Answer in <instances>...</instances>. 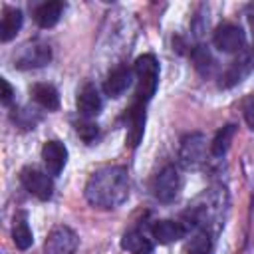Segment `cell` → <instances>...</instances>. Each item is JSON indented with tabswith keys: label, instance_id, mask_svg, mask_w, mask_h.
Returning a JSON list of instances; mask_svg holds the SVG:
<instances>
[{
	"label": "cell",
	"instance_id": "obj_9",
	"mask_svg": "<svg viewBox=\"0 0 254 254\" xmlns=\"http://www.w3.org/2000/svg\"><path fill=\"white\" fill-rule=\"evenodd\" d=\"M77 234L65 224L54 226L44 242V252L46 254H73L77 248Z\"/></svg>",
	"mask_w": 254,
	"mask_h": 254
},
{
	"label": "cell",
	"instance_id": "obj_26",
	"mask_svg": "<svg viewBox=\"0 0 254 254\" xmlns=\"http://www.w3.org/2000/svg\"><path fill=\"white\" fill-rule=\"evenodd\" d=\"M242 115H244V121L248 123L250 129H254V95L246 97L244 103H242Z\"/></svg>",
	"mask_w": 254,
	"mask_h": 254
},
{
	"label": "cell",
	"instance_id": "obj_17",
	"mask_svg": "<svg viewBox=\"0 0 254 254\" xmlns=\"http://www.w3.org/2000/svg\"><path fill=\"white\" fill-rule=\"evenodd\" d=\"M64 2L60 0H50V2H42L34 8V20L40 28L48 30V28H54L58 22H60V16L64 12Z\"/></svg>",
	"mask_w": 254,
	"mask_h": 254
},
{
	"label": "cell",
	"instance_id": "obj_15",
	"mask_svg": "<svg viewBox=\"0 0 254 254\" xmlns=\"http://www.w3.org/2000/svg\"><path fill=\"white\" fill-rule=\"evenodd\" d=\"M145 109L147 105H141V103H135L125 111V125H127V135H125V141L131 149H135L143 137V129H145Z\"/></svg>",
	"mask_w": 254,
	"mask_h": 254
},
{
	"label": "cell",
	"instance_id": "obj_24",
	"mask_svg": "<svg viewBox=\"0 0 254 254\" xmlns=\"http://www.w3.org/2000/svg\"><path fill=\"white\" fill-rule=\"evenodd\" d=\"M12 117H14V121H16L20 127H24V129H34V125L42 119V115H40L36 109H32V107H22V109H18Z\"/></svg>",
	"mask_w": 254,
	"mask_h": 254
},
{
	"label": "cell",
	"instance_id": "obj_20",
	"mask_svg": "<svg viewBox=\"0 0 254 254\" xmlns=\"http://www.w3.org/2000/svg\"><path fill=\"white\" fill-rule=\"evenodd\" d=\"M234 133H236V127L232 123H228L216 131V135L212 137V141L208 145V153L212 159H222L226 155V151L230 149V143L234 139Z\"/></svg>",
	"mask_w": 254,
	"mask_h": 254
},
{
	"label": "cell",
	"instance_id": "obj_27",
	"mask_svg": "<svg viewBox=\"0 0 254 254\" xmlns=\"http://www.w3.org/2000/svg\"><path fill=\"white\" fill-rule=\"evenodd\" d=\"M2 103L4 105H10L12 103V97H14V89H12V85L8 83V79L6 77H2Z\"/></svg>",
	"mask_w": 254,
	"mask_h": 254
},
{
	"label": "cell",
	"instance_id": "obj_11",
	"mask_svg": "<svg viewBox=\"0 0 254 254\" xmlns=\"http://www.w3.org/2000/svg\"><path fill=\"white\" fill-rule=\"evenodd\" d=\"M75 105H77V113L81 117H85V119L97 117L103 109V99L99 95V89L93 83H83L81 89L77 91Z\"/></svg>",
	"mask_w": 254,
	"mask_h": 254
},
{
	"label": "cell",
	"instance_id": "obj_6",
	"mask_svg": "<svg viewBox=\"0 0 254 254\" xmlns=\"http://www.w3.org/2000/svg\"><path fill=\"white\" fill-rule=\"evenodd\" d=\"M212 44L216 50H220L224 54H240L242 50H246V34L240 26L224 22V24L216 26V30L212 34Z\"/></svg>",
	"mask_w": 254,
	"mask_h": 254
},
{
	"label": "cell",
	"instance_id": "obj_12",
	"mask_svg": "<svg viewBox=\"0 0 254 254\" xmlns=\"http://www.w3.org/2000/svg\"><path fill=\"white\" fill-rule=\"evenodd\" d=\"M42 161H44L46 171L52 177H58L67 163V147L58 139L46 141L42 147Z\"/></svg>",
	"mask_w": 254,
	"mask_h": 254
},
{
	"label": "cell",
	"instance_id": "obj_23",
	"mask_svg": "<svg viewBox=\"0 0 254 254\" xmlns=\"http://www.w3.org/2000/svg\"><path fill=\"white\" fill-rule=\"evenodd\" d=\"M190 60H192V64L200 75H212V71L216 69V62H214L212 54L208 52V48H204V46L192 48Z\"/></svg>",
	"mask_w": 254,
	"mask_h": 254
},
{
	"label": "cell",
	"instance_id": "obj_3",
	"mask_svg": "<svg viewBox=\"0 0 254 254\" xmlns=\"http://www.w3.org/2000/svg\"><path fill=\"white\" fill-rule=\"evenodd\" d=\"M133 71L137 77L135 103L147 105L151 101V97L155 95L157 85H159V62L153 54H143L135 60Z\"/></svg>",
	"mask_w": 254,
	"mask_h": 254
},
{
	"label": "cell",
	"instance_id": "obj_19",
	"mask_svg": "<svg viewBox=\"0 0 254 254\" xmlns=\"http://www.w3.org/2000/svg\"><path fill=\"white\" fill-rule=\"evenodd\" d=\"M30 93H32V99L48 111H56L60 107V93L52 83H34Z\"/></svg>",
	"mask_w": 254,
	"mask_h": 254
},
{
	"label": "cell",
	"instance_id": "obj_13",
	"mask_svg": "<svg viewBox=\"0 0 254 254\" xmlns=\"http://www.w3.org/2000/svg\"><path fill=\"white\" fill-rule=\"evenodd\" d=\"M254 67V52L242 50L240 56L228 65V69L222 73L220 77V87H232L236 83H240Z\"/></svg>",
	"mask_w": 254,
	"mask_h": 254
},
{
	"label": "cell",
	"instance_id": "obj_1",
	"mask_svg": "<svg viewBox=\"0 0 254 254\" xmlns=\"http://www.w3.org/2000/svg\"><path fill=\"white\" fill-rule=\"evenodd\" d=\"M85 200L97 208H117L129 196V173L123 165L97 169L85 183Z\"/></svg>",
	"mask_w": 254,
	"mask_h": 254
},
{
	"label": "cell",
	"instance_id": "obj_22",
	"mask_svg": "<svg viewBox=\"0 0 254 254\" xmlns=\"http://www.w3.org/2000/svg\"><path fill=\"white\" fill-rule=\"evenodd\" d=\"M214 250V234L208 230H196L190 234L185 244V254H212Z\"/></svg>",
	"mask_w": 254,
	"mask_h": 254
},
{
	"label": "cell",
	"instance_id": "obj_21",
	"mask_svg": "<svg viewBox=\"0 0 254 254\" xmlns=\"http://www.w3.org/2000/svg\"><path fill=\"white\" fill-rule=\"evenodd\" d=\"M12 240L16 244V248L20 250H28L34 242V234L30 230V224H28V216L26 212H18L14 216V224H12Z\"/></svg>",
	"mask_w": 254,
	"mask_h": 254
},
{
	"label": "cell",
	"instance_id": "obj_14",
	"mask_svg": "<svg viewBox=\"0 0 254 254\" xmlns=\"http://www.w3.org/2000/svg\"><path fill=\"white\" fill-rule=\"evenodd\" d=\"M133 75H135V71L129 65H117V67H113L107 73L105 83H103L105 95L107 97H113V99L121 97L129 89V85L133 83Z\"/></svg>",
	"mask_w": 254,
	"mask_h": 254
},
{
	"label": "cell",
	"instance_id": "obj_4",
	"mask_svg": "<svg viewBox=\"0 0 254 254\" xmlns=\"http://www.w3.org/2000/svg\"><path fill=\"white\" fill-rule=\"evenodd\" d=\"M183 189V175L177 165H165L153 179V194L159 202H173Z\"/></svg>",
	"mask_w": 254,
	"mask_h": 254
},
{
	"label": "cell",
	"instance_id": "obj_28",
	"mask_svg": "<svg viewBox=\"0 0 254 254\" xmlns=\"http://www.w3.org/2000/svg\"><path fill=\"white\" fill-rule=\"evenodd\" d=\"M248 24H250L252 36H254V4H250V8H248Z\"/></svg>",
	"mask_w": 254,
	"mask_h": 254
},
{
	"label": "cell",
	"instance_id": "obj_7",
	"mask_svg": "<svg viewBox=\"0 0 254 254\" xmlns=\"http://www.w3.org/2000/svg\"><path fill=\"white\" fill-rule=\"evenodd\" d=\"M50 62H52V48L40 40L22 46V50L14 58V65L18 69H36L48 65Z\"/></svg>",
	"mask_w": 254,
	"mask_h": 254
},
{
	"label": "cell",
	"instance_id": "obj_25",
	"mask_svg": "<svg viewBox=\"0 0 254 254\" xmlns=\"http://www.w3.org/2000/svg\"><path fill=\"white\" fill-rule=\"evenodd\" d=\"M73 127H75V133H77L85 143H91V141L97 137V133H99V127H97L91 119H85V117H81L79 121H75Z\"/></svg>",
	"mask_w": 254,
	"mask_h": 254
},
{
	"label": "cell",
	"instance_id": "obj_16",
	"mask_svg": "<svg viewBox=\"0 0 254 254\" xmlns=\"http://www.w3.org/2000/svg\"><path fill=\"white\" fill-rule=\"evenodd\" d=\"M121 248L127 250L129 254H153L155 242L153 238H149L147 230L135 226V228H129L121 236Z\"/></svg>",
	"mask_w": 254,
	"mask_h": 254
},
{
	"label": "cell",
	"instance_id": "obj_2",
	"mask_svg": "<svg viewBox=\"0 0 254 254\" xmlns=\"http://www.w3.org/2000/svg\"><path fill=\"white\" fill-rule=\"evenodd\" d=\"M228 206V194L224 187L208 189L204 194H200L181 216V220L187 224L189 232L196 230H208L212 234L218 232V228L224 224V210Z\"/></svg>",
	"mask_w": 254,
	"mask_h": 254
},
{
	"label": "cell",
	"instance_id": "obj_10",
	"mask_svg": "<svg viewBox=\"0 0 254 254\" xmlns=\"http://www.w3.org/2000/svg\"><path fill=\"white\" fill-rule=\"evenodd\" d=\"M151 232V238L159 244H171V242H177L185 236H189V228L187 224L177 218V220H171V218H165V220H155L149 228Z\"/></svg>",
	"mask_w": 254,
	"mask_h": 254
},
{
	"label": "cell",
	"instance_id": "obj_18",
	"mask_svg": "<svg viewBox=\"0 0 254 254\" xmlns=\"http://www.w3.org/2000/svg\"><path fill=\"white\" fill-rule=\"evenodd\" d=\"M22 22H24V16H22V10L20 8L4 6L2 8V20H0V40L4 44L10 42L20 32Z\"/></svg>",
	"mask_w": 254,
	"mask_h": 254
},
{
	"label": "cell",
	"instance_id": "obj_5",
	"mask_svg": "<svg viewBox=\"0 0 254 254\" xmlns=\"http://www.w3.org/2000/svg\"><path fill=\"white\" fill-rule=\"evenodd\" d=\"M179 161L185 169H198L206 161V139L202 133H187L181 139L179 147Z\"/></svg>",
	"mask_w": 254,
	"mask_h": 254
},
{
	"label": "cell",
	"instance_id": "obj_8",
	"mask_svg": "<svg viewBox=\"0 0 254 254\" xmlns=\"http://www.w3.org/2000/svg\"><path fill=\"white\" fill-rule=\"evenodd\" d=\"M20 183L38 200H50L52 194H54L52 175L50 173H44V171H40L36 167H24L20 171Z\"/></svg>",
	"mask_w": 254,
	"mask_h": 254
}]
</instances>
